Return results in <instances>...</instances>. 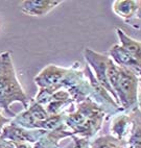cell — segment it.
Returning a JSON list of instances; mask_svg holds the SVG:
<instances>
[{
  "instance_id": "cell-14",
  "label": "cell",
  "mask_w": 141,
  "mask_h": 148,
  "mask_svg": "<svg viewBox=\"0 0 141 148\" xmlns=\"http://www.w3.org/2000/svg\"><path fill=\"white\" fill-rule=\"evenodd\" d=\"M116 32L119 39V44L141 66V42L134 40L133 38H131L129 34H125L122 29L117 28Z\"/></svg>"
},
{
  "instance_id": "cell-9",
  "label": "cell",
  "mask_w": 141,
  "mask_h": 148,
  "mask_svg": "<svg viewBox=\"0 0 141 148\" xmlns=\"http://www.w3.org/2000/svg\"><path fill=\"white\" fill-rule=\"evenodd\" d=\"M71 136H73L72 132L63 123L54 130L46 132L35 144H32V148H59L60 142Z\"/></svg>"
},
{
  "instance_id": "cell-6",
  "label": "cell",
  "mask_w": 141,
  "mask_h": 148,
  "mask_svg": "<svg viewBox=\"0 0 141 148\" xmlns=\"http://www.w3.org/2000/svg\"><path fill=\"white\" fill-rule=\"evenodd\" d=\"M83 54H84V58H85L86 64L92 70L96 80L108 91V93L113 97L115 102L117 103L116 95H115L114 91L112 90L111 86H110L109 82H108V77H107V67H108V62H109V58H110L109 56L104 54V53L96 52V51L92 50L90 48H85Z\"/></svg>"
},
{
  "instance_id": "cell-11",
  "label": "cell",
  "mask_w": 141,
  "mask_h": 148,
  "mask_svg": "<svg viewBox=\"0 0 141 148\" xmlns=\"http://www.w3.org/2000/svg\"><path fill=\"white\" fill-rule=\"evenodd\" d=\"M131 126L132 120L129 112H120L114 115L110 122V135L123 143L130 134Z\"/></svg>"
},
{
  "instance_id": "cell-17",
  "label": "cell",
  "mask_w": 141,
  "mask_h": 148,
  "mask_svg": "<svg viewBox=\"0 0 141 148\" xmlns=\"http://www.w3.org/2000/svg\"><path fill=\"white\" fill-rule=\"evenodd\" d=\"M71 142L67 145L66 148H91L90 147V140L85 139V138H80L77 136H71L69 138Z\"/></svg>"
},
{
  "instance_id": "cell-10",
  "label": "cell",
  "mask_w": 141,
  "mask_h": 148,
  "mask_svg": "<svg viewBox=\"0 0 141 148\" xmlns=\"http://www.w3.org/2000/svg\"><path fill=\"white\" fill-rule=\"evenodd\" d=\"M62 0H25L21 3V11L27 16L42 17L59 6Z\"/></svg>"
},
{
  "instance_id": "cell-3",
  "label": "cell",
  "mask_w": 141,
  "mask_h": 148,
  "mask_svg": "<svg viewBox=\"0 0 141 148\" xmlns=\"http://www.w3.org/2000/svg\"><path fill=\"white\" fill-rule=\"evenodd\" d=\"M107 77L122 112H130L137 108L140 77L131 69L116 65L111 58L108 62Z\"/></svg>"
},
{
  "instance_id": "cell-1",
  "label": "cell",
  "mask_w": 141,
  "mask_h": 148,
  "mask_svg": "<svg viewBox=\"0 0 141 148\" xmlns=\"http://www.w3.org/2000/svg\"><path fill=\"white\" fill-rule=\"evenodd\" d=\"M32 100L19 82L11 52L0 53V110L13 119L17 114L11 110L12 104L19 102L26 110Z\"/></svg>"
},
{
  "instance_id": "cell-7",
  "label": "cell",
  "mask_w": 141,
  "mask_h": 148,
  "mask_svg": "<svg viewBox=\"0 0 141 148\" xmlns=\"http://www.w3.org/2000/svg\"><path fill=\"white\" fill-rule=\"evenodd\" d=\"M68 68L48 65L35 77V84L39 89H49L56 91L62 89V82L64 80Z\"/></svg>"
},
{
  "instance_id": "cell-20",
  "label": "cell",
  "mask_w": 141,
  "mask_h": 148,
  "mask_svg": "<svg viewBox=\"0 0 141 148\" xmlns=\"http://www.w3.org/2000/svg\"><path fill=\"white\" fill-rule=\"evenodd\" d=\"M0 148H15V144L0 137Z\"/></svg>"
},
{
  "instance_id": "cell-2",
  "label": "cell",
  "mask_w": 141,
  "mask_h": 148,
  "mask_svg": "<svg viewBox=\"0 0 141 148\" xmlns=\"http://www.w3.org/2000/svg\"><path fill=\"white\" fill-rule=\"evenodd\" d=\"M106 116V112L88 98L75 103L72 111L66 114L64 123L74 136L90 140L101 130Z\"/></svg>"
},
{
  "instance_id": "cell-5",
  "label": "cell",
  "mask_w": 141,
  "mask_h": 148,
  "mask_svg": "<svg viewBox=\"0 0 141 148\" xmlns=\"http://www.w3.org/2000/svg\"><path fill=\"white\" fill-rule=\"evenodd\" d=\"M83 70H84V73H85L86 77L88 78L89 84H90L91 99L95 103H97L106 112L107 115H113L114 116V115L118 114L120 112H122L121 108L117 106V103L115 102L113 97L108 93V91L96 80L93 72L87 64H85V67Z\"/></svg>"
},
{
  "instance_id": "cell-13",
  "label": "cell",
  "mask_w": 141,
  "mask_h": 148,
  "mask_svg": "<svg viewBox=\"0 0 141 148\" xmlns=\"http://www.w3.org/2000/svg\"><path fill=\"white\" fill-rule=\"evenodd\" d=\"M132 120L130 134L123 142L125 148H141V112L138 108L129 112Z\"/></svg>"
},
{
  "instance_id": "cell-22",
  "label": "cell",
  "mask_w": 141,
  "mask_h": 148,
  "mask_svg": "<svg viewBox=\"0 0 141 148\" xmlns=\"http://www.w3.org/2000/svg\"><path fill=\"white\" fill-rule=\"evenodd\" d=\"M15 148H32V144L30 143H14Z\"/></svg>"
},
{
  "instance_id": "cell-18",
  "label": "cell",
  "mask_w": 141,
  "mask_h": 148,
  "mask_svg": "<svg viewBox=\"0 0 141 148\" xmlns=\"http://www.w3.org/2000/svg\"><path fill=\"white\" fill-rule=\"evenodd\" d=\"M124 23L128 24L129 26H131L132 28L137 29V30H141V0H139L138 8H137L135 15L131 19L124 21Z\"/></svg>"
},
{
  "instance_id": "cell-4",
  "label": "cell",
  "mask_w": 141,
  "mask_h": 148,
  "mask_svg": "<svg viewBox=\"0 0 141 148\" xmlns=\"http://www.w3.org/2000/svg\"><path fill=\"white\" fill-rule=\"evenodd\" d=\"M66 113L60 115H50L46 112L45 108L32 99L30 106L19 113L12 119V122L27 130H43L50 132L65 121Z\"/></svg>"
},
{
  "instance_id": "cell-12",
  "label": "cell",
  "mask_w": 141,
  "mask_h": 148,
  "mask_svg": "<svg viewBox=\"0 0 141 148\" xmlns=\"http://www.w3.org/2000/svg\"><path fill=\"white\" fill-rule=\"evenodd\" d=\"M108 56L116 65L131 69L141 78V66L123 49L120 44H115L112 46Z\"/></svg>"
},
{
  "instance_id": "cell-16",
  "label": "cell",
  "mask_w": 141,
  "mask_h": 148,
  "mask_svg": "<svg viewBox=\"0 0 141 148\" xmlns=\"http://www.w3.org/2000/svg\"><path fill=\"white\" fill-rule=\"evenodd\" d=\"M91 148H125L121 141L115 139L111 135L101 136L90 141Z\"/></svg>"
},
{
  "instance_id": "cell-15",
  "label": "cell",
  "mask_w": 141,
  "mask_h": 148,
  "mask_svg": "<svg viewBox=\"0 0 141 148\" xmlns=\"http://www.w3.org/2000/svg\"><path fill=\"white\" fill-rule=\"evenodd\" d=\"M138 3L139 0H115L112 10L118 17L127 21L135 15L138 8Z\"/></svg>"
},
{
  "instance_id": "cell-19",
  "label": "cell",
  "mask_w": 141,
  "mask_h": 148,
  "mask_svg": "<svg viewBox=\"0 0 141 148\" xmlns=\"http://www.w3.org/2000/svg\"><path fill=\"white\" fill-rule=\"evenodd\" d=\"M11 121H12L11 118L3 116V115L0 113V134H1V132H2L3 127L6 126V125H8Z\"/></svg>"
},
{
  "instance_id": "cell-8",
  "label": "cell",
  "mask_w": 141,
  "mask_h": 148,
  "mask_svg": "<svg viewBox=\"0 0 141 148\" xmlns=\"http://www.w3.org/2000/svg\"><path fill=\"white\" fill-rule=\"evenodd\" d=\"M45 132V130H27V128L19 126L11 121L8 125L3 127L0 137L13 143L35 144Z\"/></svg>"
},
{
  "instance_id": "cell-21",
  "label": "cell",
  "mask_w": 141,
  "mask_h": 148,
  "mask_svg": "<svg viewBox=\"0 0 141 148\" xmlns=\"http://www.w3.org/2000/svg\"><path fill=\"white\" fill-rule=\"evenodd\" d=\"M137 108L141 112V78L139 79V87H138V96H137Z\"/></svg>"
}]
</instances>
